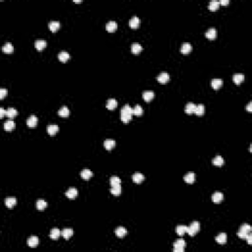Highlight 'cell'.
Here are the masks:
<instances>
[{"mask_svg":"<svg viewBox=\"0 0 252 252\" xmlns=\"http://www.w3.org/2000/svg\"><path fill=\"white\" fill-rule=\"evenodd\" d=\"M60 234H61V231H60L57 227H53V229H51L50 233H49V236H50L51 239H57L60 236Z\"/></svg>","mask_w":252,"mask_h":252,"instance_id":"19","label":"cell"},{"mask_svg":"<svg viewBox=\"0 0 252 252\" xmlns=\"http://www.w3.org/2000/svg\"><path fill=\"white\" fill-rule=\"evenodd\" d=\"M58 130H59V127H58L57 125L51 124V125L47 126V133H48L49 135H51V136L55 135V134L58 132Z\"/></svg>","mask_w":252,"mask_h":252,"instance_id":"15","label":"cell"},{"mask_svg":"<svg viewBox=\"0 0 252 252\" xmlns=\"http://www.w3.org/2000/svg\"><path fill=\"white\" fill-rule=\"evenodd\" d=\"M195 108H196V105L193 103H188L185 106V112L188 114H191L195 111Z\"/></svg>","mask_w":252,"mask_h":252,"instance_id":"35","label":"cell"},{"mask_svg":"<svg viewBox=\"0 0 252 252\" xmlns=\"http://www.w3.org/2000/svg\"><path fill=\"white\" fill-rule=\"evenodd\" d=\"M132 179H133V181L135 182V183H141V182H143V180L145 179V176L142 174V173L136 172V173H134V174H133Z\"/></svg>","mask_w":252,"mask_h":252,"instance_id":"13","label":"cell"},{"mask_svg":"<svg viewBox=\"0 0 252 252\" xmlns=\"http://www.w3.org/2000/svg\"><path fill=\"white\" fill-rule=\"evenodd\" d=\"M58 58L61 62H66L67 60L70 58V55L67 51H61L59 54H58Z\"/></svg>","mask_w":252,"mask_h":252,"instance_id":"33","label":"cell"},{"mask_svg":"<svg viewBox=\"0 0 252 252\" xmlns=\"http://www.w3.org/2000/svg\"><path fill=\"white\" fill-rule=\"evenodd\" d=\"M211 85H212L213 89L218 90V89H220L221 87L223 86V80L221 79H214L212 81V83H211Z\"/></svg>","mask_w":252,"mask_h":252,"instance_id":"30","label":"cell"},{"mask_svg":"<svg viewBox=\"0 0 252 252\" xmlns=\"http://www.w3.org/2000/svg\"><path fill=\"white\" fill-rule=\"evenodd\" d=\"M212 199L213 202H215V203H220L221 200L223 199V194L221 192H215L212 196Z\"/></svg>","mask_w":252,"mask_h":252,"instance_id":"25","label":"cell"},{"mask_svg":"<svg viewBox=\"0 0 252 252\" xmlns=\"http://www.w3.org/2000/svg\"><path fill=\"white\" fill-rule=\"evenodd\" d=\"M117 106V101L115 99H107V101H106V108H108V109L112 110L114 109Z\"/></svg>","mask_w":252,"mask_h":252,"instance_id":"18","label":"cell"},{"mask_svg":"<svg viewBox=\"0 0 252 252\" xmlns=\"http://www.w3.org/2000/svg\"><path fill=\"white\" fill-rule=\"evenodd\" d=\"M133 114L134 115H137V116H140L143 114V108L141 105H136L135 107L133 108Z\"/></svg>","mask_w":252,"mask_h":252,"instance_id":"42","label":"cell"},{"mask_svg":"<svg viewBox=\"0 0 252 252\" xmlns=\"http://www.w3.org/2000/svg\"><path fill=\"white\" fill-rule=\"evenodd\" d=\"M18 114V110L14 107H9L7 110H6V116L9 117V118H13Z\"/></svg>","mask_w":252,"mask_h":252,"instance_id":"29","label":"cell"},{"mask_svg":"<svg viewBox=\"0 0 252 252\" xmlns=\"http://www.w3.org/2000/svg\"><path fill=\"white\" fill-rule=\"evenodd\" d=\"M81 176H82V178H84V179H89L93 176V172L90 170V169H87V168L83 169V170L81 171Z\"/></svg>","mask_w":252,"mask_h":252,"instance_id":"34","label":"cell"},{"mask_svg":"<svg viewBox=\"0 0 252 252\" xmlns=\"http://www.w3.org/2000/svg\"><path fill=\"white\" fill-rule=\"evenodd\" d=\"M219 7H220V2L219 1H211L210 4H209V9L211 11H216L219 9Z\"/></svg>","mask_w":252,"mask_h":252,"instance_id":"41","label":"cell"},{"mask_svg":"<svg viewBox=\"0 0 252 252\" xmlns=\"http://www.w3.org/2000/svg\"><path fill=\"white\" fill-rule=\"evenodd\" d=\"M251 106H252V103L250 101V103H248V105H247V110H248L249 112H251V110H252V108H251Z\"/></svg>","mask_w":252,"mask_h":252,"instance_id":"49","label":"cell"},{"mask_svg":"<svg viewBox=\"0 0 252 252\" xmlns=\"http://www.w3.org/2000/svg\"><path fill=\"white\" fill-rule=\"evenodd\" d=\"M69 113H70V111H69L68 107H67V106H65V105L62 106V107L58 110V114H59L60 116H62V117L69 116Z\"/></svg>","mask_w":252,"mask_h":252,"instance_id":"36","label":"cell"},{"mask_svg":"<svg viewBox=\"0 0 252 252\" xmlns=\"http://www.w3.org/2000/svg\"><path fill=\"white\" fill-rule=\"evenodd\" d=\"M103 146H105L106 150L109 151V150H111L112 148L115 146V141L112 140V139H106L105 142H103Z\"/></svg>","mask_w":252,"mask_h":252,"instance_id":"16","label":"cell"},{"mask_svg":"<svg viewBox=\"0 0 252 252\" xmlns=\"http://www.w3.org/2000/svg\"><path fill=\"white\" fill-rule=\"evenodd\" d=\"M227 234L225 233V232H221L220 234H218V236H216V240L218 243H220V244H225V242H227Z\"/></svg>","mask_w":252,"mask_h":252,"instance_id":"14","label":"cell"},{"mask_svg":"<svg viewBox=\"0 0 252 252\" xmlns=\"http://www.w3.org/2000/svg\"><path fill=\"white\" fill-rule=\"evenodd\" d=\"M17 204V199L15 197H7L5 199V205L8 208H13Z\"/></svg>","mask_w":252,"mask_h":252,"instance_id":"7","label":"cell"},{"mask_svg":"<svg viewBox=\"0 0 252 252\" xmlns=\"http://www.w3.org/2000/svg\"><path fill=\"white\" fill-rule=\"evenodd\" d=\"M46 206H47V203L44 201V200L40 199L36 201V208H38V210H40V211L44 210L45 208H46Z\"/></svg>","mask_w":252,"mask_h":252,"instance_id":"40","label":"cell"},{"mask_svg":"<svg viewBox=\"0 0 252 252\" xmlns=\"http://www.w3.org/2000/svg\"><path fill=\"white\" fill-rule=\"evenodd\" d=\"M48 27H49V30H50L51 32H55L60 28V24H59V22H58V21H51L50 23H49Z\"/></svg>","mask_w":252,"mask_h":252,"instance_id":"28","label":"cell"},{"mask_svg":"<svg viewBox=\"0 0 252 252\" xmlns=\"http://www.w3.org/2000/svg\"><path fill=\"white\" fill-rule=\"evenodd\" d=\"M14 127H15V123L13 120H8L4 123V129H5L6 131H11V130L14 129Z\"/></svg>","mask_w":252,"mask_h":252,"instance_id":"38","label":"cell"},{"mask_svg":"<svg viewBox=\"0 0 252 252\" xmlns=\"http://www.w3.org/2000/svg\"><path fill=\"white\" fill-rule=\"evenodd\" d=\"M186 246V242L184 239L179 238L173 243V251L174 252H183L184 247Z\"/></svg>","mask_w":252,"mask_h":252,"instance_id":"3","label":"cell"},{"mask_svg":"<svg viewBox=\"0 0 252 252\" xmlns=\"http://www.w3.org/2000/svg\"><path fill=\"white\" fill-rule=\"evenodd\" d=\"M126 233H127V231H126V229L123 227H118L115 229V234L120 238L124 237V236L126 235Z\"/></svg>","mask_w":252,"mask_h":252,"instance_id":"24","label":"cell"},{"mask_svg":"<svg viewBox=\"0 0 252 252\" xmlns=\"http://www.w3.org/2000/svg\"><path fill=\"white\" fill-rule=\"evenodd\" d=\"M36 124H38V118L36 115H31L27 119V125L29 127H36Z\"/></svg>","mask_w":252,"mask_h":252,"instance_id":"6","label":"cell"},{"mask_svg":"<svg viewBox=\"0 0 252 252\" xmlns=\"http://www.w3.org/2000/svg\"><path fill=\"white\" fill-rule=\"evenodd\" d=\"M105 29H106V31H107V32H114L117 29V24L114 21H109L107 24H106Z\"/></svg>","mask_w":252,"mask_h":252,"instance_id":"12","label":"cell"},{"mask_svg":"<svg viewBox=\"0 0 252 252\" xmlns=\"http://www.w3.org/2000/svg\"><path fill=\"white\" fill-rule=\"evenodd\" d=\"M219 2H220V5H227V4L229 3V0H221V1Z\"/></svg>","mask_w":252,"mask_h":252,"instance_id":"48","label":"cell"},{"mask_svg":"<svg viewBox=\"0 0 252 252\" xmlns=\"http://www.w3.org/2000/svg\"><path fill=\"white\" fill-rule=\"evenodd\" d=\"M245 239L247 240V242H248L249 245L252 244V234H251V232H249V233L247 234L246 237H245Z\"/></svg>","mask_w":252,"mask_h":252,"instance_id":"46","label":"cell"},{"mask_svg":"<svg viewBox=\"0 0 252 252\" xmlns=\"http://www.w3.org/2000/svg\"><path fill=\"white\" fill-rule=\"evenodd\" d=\"M216 36H217V31L214 28H211V29H209L206 32V38H209V40H214Z\"/></svg>","mask_w":252,"mask_h":252,"instance_id":"20","label":"cell"},{"mask_svg":"<svg viewBox=\"0 0 252 252\" xmlns=\"http://www.w3.org/2000/svg\"><path fill=\"white\" fill-rule=\"evenodd\" d=\"M38 242H40V240H38V238L36 236H32V237H30L28 239V245L30 247H36Z\"/></svg>","mask_w":252,"mask_h":252,"instance_id":"23","label":"cell"},{"mask_svg":"<svg viewBox=\"0 0 252 252\" xmlns=\"http://www.w3.org/2000/svg\"><path fill=\"white\" fill-rule=\"evenodd\" d=\"M223 162H225V160H223V157H221V156H216L214 158V160H213V164L216 166H221L223 164Z\"/></svg>","mask_w":252,"mask_h":252,"instance_id":"32","label":"cell"},{"mask_svg":"<svg viewBox=\"0 0 252 252\" xmlns=\"http://www.w3.org/2000/svg\"><path fill=\"white\" fill-rule=\"evenodd\" d=\"M74 2H75V3H81L82 1H81V0H79V1H78V0H75Z\"/></svg>","mask_w":252,"mask_h":252,"instance_id":"50","label":"cell"},{"mask_svg":"<svg viewBox=\"0 0 252 252\" xmlns=\"http://www.w3.org/2000/svg\"><path fill=\"white\" fill-rule=\"evenodd\" d=\"M139 25H140V19L138 18V17L134 16L133 18L130 19L129 21V26L132 28V29H136V28L139 27Z\"/></svg>","mask_w":252,"mask_h":252,"instance_id":"8","label":"cell"},{"mask_svg":"<svg viewBox=\"0 0 252 252\" xmlns=\"http://www.w3.org/2000/svg\"><path fill=\"white\" fill-rule=\"evenodd\" d=\"M142 49H143V47L141 46V44H139L138 42H135L131 45V51H132V53H134V54H139L141 51H142Z\"/></svg>","mask_w":252,"mask_h":252,"instance_id":"21","label":"cell"},{"mask_svg":"<svg viewBox=\"0 0 252 252\" xmlns=\"http://www.w3.org/2000/svg\"><path fill=\"white\" fill-rule=\"evenodd\" d=\"M199 229H200V223L195 221H193V223H191V225L187 227V231L186 232H187L190 236H194L195 234L199 231Z\"/></svg>","mask_w":252,"mask_h":252,"instance_id":"2","label":"cell"},{"mask_svg":"<svg viewBox=\"0 0 252 252\" xmlns=\"http://www.w3.org/2000/svg\"><path fill=\"white\" fill-rule=\"evenodd\" d=\"M195 113L197 114V115L201 116L204 114V112H205V106H204L202 103H200V105H196V108H195Z\"/></svg>","mask_w":252,"mask_h":252,"instance_id":"37","label":"cell"},{"mask_svg":"<svg viewBox=\"0 0 252 252\" xmlns=\"http://www.w3.org/2000/svg\"><path fill=\"white\" fill-rule=\"evenodd\" d=\"M251 227L248 225V223H244V225H242L241 227H240V229L239 231H244L246 232V233H249V232H251Z\"/></svg>","mask_w":252,"mask_h":252,"instance_id":"44","label":"cell"},{"mask_svg":"<svg viewBox=\"0 0 252 252\" xmlns=\"http://www.w3.org/2000/svg\"><path fill=\"white\" fill-rule=\"evenodd\" d=\"M157 80H158V82H160V83H162V84H166V83H168V80H169V75H168V73H166V72L160 73V75H158V77H157Z\"/></svg>","mask_w":252,"mask_h":252,"instance_id":"4","label":"cell"},{"mask_svg":"<svg viewBox=\"0 0 252 252\" xmlns=\"http://www.w3.org/2000/svg\"><path fill=\"white\" fill-rule=\"evenodd\" d=\"M232 80H233L234 84L239 85L240 83H242V81L244 80V75H243V74H240V73L234 74L233 77H232Z\"/></svg>","mask_w":252,"mask_h":252,"instance_id":"17","label":"cell"},{"mask_svg":"<svg viewBox=\"0 0 252 252\" xmlns=\"http://www.w3.org/2000/svg\"><path fill=\"white\" fill-rule=\"evenodd\" d=\"M191 50H192V46H191V44L189 42H184L183 44L181 45V48H180V51L183 54H187L190 52Z\"/></svg>","mask_w":252,"mask_h":252,"instance_id":"9","label":"cell"},{"mask_svg":"<svg viewBox=\"0 0 252 252\" xmlns=\"http://www.w3.org/2000/svg\"><path fill=\"white\" fill-rule=\"evenodd\" d=\"M109 181H110V185L113 186V185H118V184H120L121 180L118 176H111L109 179Z\"/></svg>","mask_w":252,"mask_h":252,"instance_id":"43","label":"cell"},{"mask_svg":"<svg viewBox=\"0 0 252 252\" xmlns=\"http://www.w3.org/2000/svg\"><path fill=\"white\" fill-rule=\"evenodd\" d=\"M61 235L65 238V239H69V238H70L71 236L73 235V229H70V227H67V229H63V231H61Z\"/></svg>","mask_w":252,"mask_h":252,"instance_id":"11","label":"cell"},{"mask_svg":"<svg viewBox=\"0 0 252 252\" xmlns=\"http://www.w3.org/2000/svg\"><path fill=\"white\" fill-rule=\"evenodd\" d=\"M77 194H78V191L75 187H70L66 192H65L66 197H68V198H70V199H74L76 196H77Z\"/></svg>","mask_w":252,"mask_h":252,"instance_id":"5","label":"cell"},{"mask_svg":"<svg viewBox=\"0 0 252 252\" xmlns=\"http://www.w3.org/2000/svg\"><path fill=\"white\" fill-rule=\"evenodd\" d=\"M184 181L186 182V183H193V182L195 181V174L194 172H192V171H190V172H188L187 174L184 175Z\"/></svg>","mask_w":252,"mask_h":252,"instance_id":"10","label":"cell"},{"mask_svg":"<svg viewBox=\"0 0 252 252\" xmlns=\"http://www.w3.org/2000/svg\"><path fill=\"white\" fill-rule=\"evenodd\" d=\"M154 95H155V94H154L153 91H145V92L143 93V99L146 101H150L153 99Z\"/></svg>","mask_w":252,"mask_h":252,"instance_id":"27","label":"cell"},{"mask_svg":"<svg viewBox=\"0 0 252 252\" xmlns=\"http://www.w3.org/2000/svg\"><path fill=\"white\" fill-rule=\"evenodd\" d=\"M2 50H3V52L9 54V53H12L13 51H14V47H13L12 43L7 42V43H5L3 46H2Z\"/></svg>","mask_w":252,"mask_h":252,"instance_id":"26","label":"cell"},{"mask_svg":"<svg viewBox=\"0 0 252 252\" xmlns=\"http://www.w3.org/2000/svg\"><path fill=\"white\" fill-rule=\"evenodd\" d=\"M5 114H6V110L4 109L3 107H0V117L2 118V117L5 115Z\"/></svg>","mask_w":252,"mask_h":252,"instance_id":"47","label":"cell"},{"mask_svg":"<svg viewBox=\"0 0 252 252\" xmlns=\"http://www.w3.org/2000/svg\"><path fill=\"white\" fill-rule=\"evenodd\" d=\"M34 46H36V48L38 49V50H42V49L46 46V42L43 40H38L34 42Z\"/></svg>","mask_w":252,"mask_h":252,"instance_id":"22","label":"cell"},{"mask_svg":"<svg viewBox=\"0 0 252 252\" xmlns=\"http://www.w3.org/2000/svg\"><path fill=\"white\" fill-rule=\"evenodd\" d=\"M110 192H111L113 195H115V196H118V195L121 193V186H120V184H118V185H113V186H111V189H110Z\"/></svg>","mask_w":252,"mask_h":252,"instance_id":"39","label":"cell"},{"mask_svg":"<svg viewBox=\"0 0 252 252\" xmlns=\"http://www.w3.org/2000/svg\"><path fill=\"white\" fill-rule=\"evenodd\" d=\"M6 94H7V90L6 89H1L0 90V99H4Z\"/></svg>","mask_w":252,"mask_h":252,"instance_id":"45","label":"cell"},{"mask_svg":"<svg viewBox=\"0 0 252 252\" xmlns=\"http://www.w3.org/2000/svg\"><path fill=\"white\" fill-rule=\"evenodd\" d=\"M132 115H133V108L130 107L129 105H125L121 108V114L120 118L124 123H127L131 120Z\"/></svg>","mask_w":252,"mask_h":252,"instance_id":"1","label":"cell"},{"mask_svg":"<svg viewBox=\"0 0 252 252\" xmlns=\"http://www.w3.org/2000/svg\"><path fill=\"white\" fill-rule=\"evenodd\" d=\"M187 227H186V225H177L176 229H175V231H176V233L178 234V235L182 236L186 231H187Z\"/></svg>","mask_w":252,"mask_h":252,"instance_id":"31","label":"cell"}]
</instances>
